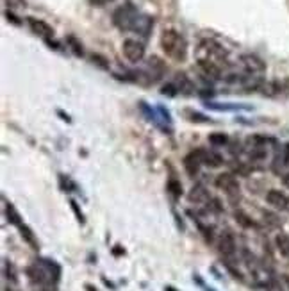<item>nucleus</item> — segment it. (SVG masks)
<instances>
[{
  "label": "nucleus",
  "mask_w": 289,
  "mask_h": 291,
  "mask_svg": "<svg viewBox=\"0 0 289 291\" xmlns=\"http://www.w3.org/2000/svg\"><path fill=\"white\" fill-rule=\"evenodd\" d=\"M209 143L215 145V147H223V145L228 143V138L223 132H215L209 136Z\"/></svg>",
  "instance_id": "412c9836"
},
{
  "label": "nucleus",
  "mask_w": 289,
  "mask_h": 291,
  "mask_svg": "<svg viewBox=\"0 0 289 291\" xmlns=\"http://www.w3.org/2000/svg\"><path fill=\"white\" fill-rule=\"evenodd\" d=\"M6 18H7V20H11V22H13L14 25H20V22L16 20V16H14V14H11L9 11H7V13H6Z\"/></svg>",
  "instance_id": "c756f323"
},
{
  "label": "nucleus",
  "mask_w": 289,
  "mask_h": 291,
  "mask_svg": "<svg viewBox=\"0 0 289 291\" xmlns=\"http://www.w3.org/2000/svg\"><path fill=\"white\" fill-rule=\"evenodd\" d=\"M168 191H170L175 199H179V197L182 195V184L177 179H170V182H168Z\"/></svg>",
  "instance_id": "4be33fe9"
},
{
  "label": "nucleus",
  "mask_w": 289,
  "mask_h": 291,
  "mask_svg": "<svg viewBox=\"0 0 289 291\" xmlns=\"http://www.w3.org/2000/svg\"><path fill=\"white\" fill-rule=\"evenodd\" d=\"M193 281L197 282L198 286H202V288H204V291H215V289H213V288H209V286H205V282L202 281V279L198 277V275H195V277H193Z\"/></svg>",
  "instance_id": "c85d7f7f"
},
{
  "label": "nucleus",
  "mask_w": 289,
  "mask_h": 291,
  "mask_svg": "<svg viewBox=\"0 0 289 291\" xmlns=\"http://www.w3.org/2000/svg\"><path fill=\"white\" fill-rule=\"evenodd\" d=\"M205 107L211 111H239L245 109L248 111L250 106H243V104H232V102H205Z\"/></svg>",
  "instance_id": "4468645a"
},
{
  "label": "nucleus",
  "mask_w": 289,
  "mask_h": 291,
  "mask_svg": "<svg viewBox=\"0 0 289 291\" xmlns=\"http://www.w3.org/2000/svg\"><path fill=\"white\" fill-rule=\"evenodd\" d=\"M174 84L177 86L179 93H191V89H193V84H191V81L186 77V73H177Z\"/></svg>",
  "instance_id": "dca6fc26"
},
{
  "label": "nucleus",
  "mask_w": 289,
  "mask_h": 291,
  "mask_svg": "<svg viewBox=\"0 0 289 291\" xmlns=\"http://www.w3.org/2000/svg\"><path fill=\"white\" fill-rule=\"evenodd\" d=\"M200 165H202V159H200V156L197 154V150L191 152V154H187L186 158H184V168H186V171L191 175V177L198 175V171H200Z\"/></svg>",
  "instance_id": "ddd939ff"
},
{
  "label": "nucleus",
  "mask_w": 289,
  "mask_h": 291,
  "mask_svg": "<svg viewBox=\"0 0 289 291\" xmlns=\"http://www.w3.org/2000/svg\"><path fill=\"white\" fill-rule=\"evenodd\" d=\"M91 59H93V63H97V65H100V66H102V68H107V66H109L107 63H106V59H104V57H100V55H97V54L93 55Z\"/></svg>",
  "instance_id": "cd10ccee"
},
{
  "label": "nucleus",
  "mask_w": 289,
  "mask_h": 291,
  "mask_svg": "<svg viewBox=\"0 0 289 291\" xmlns=\"http://www.w3.org/2000/svg\"><path fill=\"white\" fill-rule=\"evenodd\" d=\"M197 154L200 156L202 159V165L209 166V168H218L223 165V158H221L218 152L215 150H205V148H198Z\"/></svg>",
  "instance_id": "9b49d317"
},
{
  "label": "nucleus",
  "mask_w": 289,
  "mask_h": 291,
  "mask_svg": "<svg viewBox=\"0 0 289 291\" xmlns=\"http://www.w3.org/2000/svg\"><path fill=\"white\" fill-rule=\"evenodd\" d=\"M18 229H20V234H22V238H24V240L27 241L29 245H31V248L37 250V240H36L34 232H32V230L29 229L27 225H24V223H22V225L18 227Z\"/></svg>",
  "instance_id": "a211bd4d"
},
{
  "label": "nucleus",
  "mask_w": 289,
  "mask_h": 291,
  "mask_svg": "<svg viewBox=\"0 0 289 291\" xmlns=\"http://www.w3.org/2000/svg\"><path fill=\"white\" fill-rule=\"evenodd\" d=\"M123 55L129 59L130 63H140L145 57V45L138 40H125L123 42Z\"/></svg>",
  "instance_id": "39448f33"
},
{
  "label": "nucleus",
  "mask_w": 289,
  "mask_h": 291,
  "mask_svg": "<svg viewBox=\"0 0 289 291\" xmlns=\"http://www.w3.org/2000/svg\"><path fill=\"white\" fill-rule=\"evenodd\" d=\"M152 27H153V18L145 16V14H140L136 27H134V31L140 32L141 36H148V32H150V29H152Z\"/></svg>",
  "instance_id": "2eb2a0df"
},
{
  "label": "nucleus",
  "mask_w": 289,
  "mask_h": 291,
  "mask_svg": "<svg viewBox=\"0 0 289 291\" xmlns=\"http://www.w3.org/2000/svg\"><path fill=\"white\" fill-rule=\"evenodd\" d=\"M186 114L191 117L189 118L191 122H200V124H209V122H211L207 117H204V114H200V113H195V111H186Z\"/></svg>",
  "instance_id": "5701e85b"
},
{
  "label": "nucleus",
  "mask_w": 289,
  "mask_h": 291,
  "mask_svg": "<svg viewBox=\"0 0 289 291\" xmlns=\"http://www.w3.org/2000/svg\"><path fill=\"white\" fill-rule=\"evenodd\" d=\"M286 150H287V154H289V143L286 145Z\"/></svg>",
  "instance_id": "473e14b6"
},
{
  "label": "nucleus",
  "mask_w": 289,
  "mask_h": 291,
  "mask_svg": "<svg viewBox=\"0 0 289 291\" xmlns=\"http://www.w3.org/2000/svg\"><path fill=\"white\" fill-rule=\"evenodd\" d=\"M68 42L72 43V50L75 52L77 55H82V45L77 42L75 38H68Z\"/></svg>",
  "instance_id": "a878e982"
},
{
  "label": "nucleus",
  "mask_w": 289,
  "mask_h": 291,
  "mask_svg": "<svg viewBox=\"0 0 289 291\" xmlns=\"http://www.w3.org/2000/svg\"><path fill=\"white\" fill-rule=\"evenodd\" d=\"M195 55H197V63H207V65L220 66L223 70L227 65L228 52L223 45L215 40H202L195 50Z\"/></svg>",
  "instance_id": "f03ea898"
},
{
  "label": "nucleus",
  "mask_w": 289,
  "mask_h": 291,
  "mask_svg": "<svg viewBox=\"0 0 289 291\" xmlns=\"http://www.w3.org/2000/svg\"><path fill=\"white\" fill-rule=\"evenodd\" d=\"M241 65L243 68L246 70V72L250 73V75H255V73H262L266 70V65L264 61H262L261 57H257V55L254 54H245L241 57Z\"/></svg>",
  "instance_id": "1a4fd4ad"
},
{
  "label": "nucleus",
  "mask_w": 289,
  "mask_h": 291,
  "mask_svg": "<svg viewBox=\"0 0 289 291\" xmlns=\"http://www.w3.org/2000/svg\"><path fill=\"white\" fill-rule=\"evenodd\" d=\"M234 216H236V222H238L241 227H245V229H252V227H257V223H255L254 220L250 218V216H246L243 211H236Z\"/></svg>",
  "instance_id": "6ab92c4d"
},
{
  "label": "nucleus",
  "mask_w": 289,
  "mask_h": 291,
  "mask_svg": "<svg viewBox=\"0 0 289 291\" xmlns=\"http://www.w3.org/2000/svg\"><path fill=\"white\" fill-rule=\"evenodd\" d=\"M282 184L289 189V171H286V173L282 175Z\"/></svg>",
  "instance_id": "2f4dec72"
},
{
  "label": "nucleus",
  "mask_w": 289,
  "mask_h": 291,
  "mask_svg": "<svg viewBox=\"0 0 289 291\" xmlns=\"http://www.w3.org/2000/svg\"><path fill=\"white\" fill-rule=\"evenodd\" d=\"M40 291H45V289H40Z\"/></svg>",
  "instance_id": "72a5a7b5"
},
{
  "label": "nucleus",
  "mask_w": 289,
  "mask_h": 291,
  "mask_svg": "<svg viewBox=\"0 0 289 291\" xmlns=\"http://www.w3.org/2000/svg\"><path fill=\"white\" fill-rule=\"evenodd\" d=\"M161 93L163 95H168V96H175L179 93V89H177V86H175L174 83L171 84H166V86H163V89H161Z\"/></svg>",
  "instance_id": "b1692460"
},
{
  "label": "nucleus",
  "mask_w": 289,
  "mask_h": 291,
  "mask_svg": "<svg viewBox=\"0 0 289 291\" xmlns=\"http://www.w3.org/2000/svg\"><path fill=\"white\" fill-rule=\"evenodd\" d=\"M275 245H277V248H279V252L282 254V256L289 257V234H284V232L277 234Z\"/></svg>",
  "instance_id": "f3484780"
},
{
  "label": "nucleus",
  "mask_w": 289,
  "mask_h": 291,
  "mask_svg": "<svg viewBox=\"0 0 289 291\" xmlns=\"http://www.w3.org/2000/svg\"><path fill=\"white\" fill-rule=\"evenodd\" d=\"M6 215H7V220H9L11 223H14L16 227L22 225V220H20V215L16 212V209H14L11 204H6Z\"/></svg>",
  "instance_id": "aec40b11"
},
{
  "label": "nucleus",
  "mask_w": 289,
  "mask_h": 291,
  "mask_svg": "<svg viewBox=\"0 0 289 291\" xmlns=\"http://www.w3.org/2000/svg\"><path fill=\"white\" fill-rule=\"evenodd\" d=\"M161 48L163 52L174 61H186L187 57V42L181 32L174 31V29H166L161 34Z\"/></svg>",
  "instance_id": "7ed1b4c3"
},
{
  "label": "nucleus",
  "mask_w": 289,
  "mask_h": 291,
  "mask_svg": "<svg viewBox=\"0 0 289 291\" xmlns=\"http://www.w3.org/2000/svg\"><path fill=\"white\" fill-rule=\"evenodd\" d=\"M27 24H29V29H31V31L34 32L36 36L43 38L45 42H48V40H50V38H54V29H52L50 25L47 24V22L37 20V18L29 16V18H27Z\"/></svg>",
  "instance_id": "0eeeda50"
},
{
  "label": "nucleus",
  "mask_w": 289,
  "mask_h": 291,
  "mask_svg": "<svg viewBox=\"0 0 289 291\" xmlns=\"http://www.w3.org/2000/svg\"><path fill=\"white\" fill-rule=\"evenodd\" d=\"M264 218H266V222L269 223V225H279V220H277V216L275 215H272V212H264Z\"/></svg>",
  "instance_id": "bb28decb"
},
{
  "label": "nucleus",
  "mask_w": 289,
  "mask_h": 291,
  "mask_svg": "<svg viewBox=\"0 0 289 291\" xmlns=\"http://www.w3.org/2000/svg\"><path fill=\"white\" fill-rule=\"evenodd\" d=\"M216 186L220 189H223V191L227 193L228 197L239 195V182H238V179H236L232 173H221V175H218Z\"/></svg>",
  "instance_id": "423d86ee"
},
{
  "label": "nucleus",
  "mask_w": 289,
  "mask_h": 291,
  "mask_svg": "<svg viewBox=\"0 0 289 291\" xmlns=\"http://www.w3.org/2000/svg\"><path fill=\"white\" fill-rule=\"evenodd\" d=\"M218 248H220V252L223 254L225 257H232L236 254L234 236H232L228 230H225V232L220 234V238H218Z\"/></svg>",
  "instance_id": "9d476101"
},
{
  "label": "nucleus",
  "mask_w": 289,
  "mask_h": 291,
  "mask_svg": "<svg viewBox=\"0 0 289 291\" xmlns=\"http://www.w3.org/2000/svg\"><path fill=\"white\" fill-rule=\"evenodd\" d=\"M70 206H72L73 212H75V215H77V220H79V222L84 223V215H82V211H81V209H79V204L75 202V200H70Z\"/></svg>",
  "instance_id": "393cba45"
},
{
  "label": "nucleus",
  "mask_w": 289,
  "mask_h": 291,
  "mask_svg": "<svg viewBox=\"0 0 289 291\" xmlns=\"http://www.w3.org/2000/svg\"><path fill=\"white\" fill-rule=\"evenodd\" d=\"M59 275H61V268L50 259H37L32 266L27 268L29 281L40 288H47L52 282H57Z\"/></svg>",
  "instance_id": "f257e3e1"
},
{
  "label": "nucleus",
  "mask_w": 289,
  "mask_h": 291,
  "mask_svg": "<svg viewBox=\"0 0 289 291\" xmlns=\"http://www.w3.org/2000/svg\"><path fill=\"white\" fill-rule=\"evenodd\" d=\"M89 2H91L93 6H106V4L111 2V0H89Z\"/></svg>",
  "instance_id": "7c9ffc66"
},
{
  "label": "nucleus",
  "mask_w": 289,
  "mask_h": 291,
  "mask_svg": "<svg viewBox=\"0 0 289 291\" xmlns=\"http://www.w3.org/2000/svg\"><path fill=\"white\" fill-rule=\"evenodd\" d=\"M266 202L272 207L280 209V211H287L289 209V197L280 191V189H269L266 193Z\"/></svg>",
  "instance_id": "6e6552de"
},
{
  "label": "nucleus",
  "mask_w": 289,
  "mask_h": 291,
  "mask_svg": "<svg viewBox=\"0 0 289 291\" xmlns=\"http://www.w3.org/2000/svg\"><path fill=\"white\" fill-rule=\"evenodd\" d=\"M140 13L132 6H122L112 13V24L122 31H134Z\"/></svg>",
  "instance_id": "20e7f679"
},
{
  "label": "nucleus",
  "mask_w": 289,
  "mask_h": 291,
  "mask_svg": "<svg viewBox=\"0 0 289 291\" xmlns=\"http://www.w3.org/2000/svg\"><path fill=\"white\" fill-rule=\"evenodd\" d=\"M189 202L191 204H197V206H205L211 202V197H209L207 189L204 186H195L193 189L189 191Z\"/></svg>",
  "instance_id": "f8f14e48"
}]
</instances>
